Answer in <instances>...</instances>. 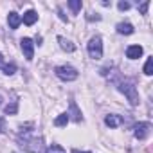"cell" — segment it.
I'll return each instance as SVG.
<instances>
[{
    "label": "cell",
    "mask_w": 153,
    "mask_h": 153,
    "mask_svg": "<svg viewBox=\"0 0 153 153\" xmlns=\"http://www.w3.org/2000/svg\"><path fill=\"white\" fill-rule=\"evenodd\" d=\"M4 65H6V63H4V56L0 54V68H4Z\"/></svg>",
    "instance_id": "25"
},
{
    "label": "cell",
    "mask_w": 153,
    "mask_h": 153,
    "mask_svg": "<svg viewBox=\"0 0 153 153\" xmlns=\"http://www.w3.org/2000/svg\"><path fill=\"white\" fill-rule=\"evenodd\" d=\"M72 153H79L78 149H72ZM83 153H90V151H83Z\"/></svg>",
    "instance_id": "26"
},
{
    "label": "cell",
    "mask_w": 153,
    "mask_h": 153,
    "mask_svg": "<svg viewBox=\"0 0 153 153\" xmlns=\"http://www.w3.org/2000/svg\"><path fill=\"white\" fill-rule=\"evenodd\" d=\"M144 74L146 76H151L153 74V58H148L146 63H144Z\"/></svg>",
    "instance_id": "18"
},
{
    "label": "cell",
    "mask_w": 153,
    "mask_h": 153,
    "mask_svg": "<svg viewBox=\"0 0 153 153\" xmlns=\"http://www.w3.org/2000/svg\"><path fill=\"white\" fill-rule=\"evenodd\" d=\"M36 20H38V13H36V11H33V9H29V11L22 16V22H24L25 25H33Z\"/></svg>",
    "instance_id": "11"
},
{
    "label": "cell",
    "mask_w": 153,
    "mask_h": 153,
    "mask_svg": "<svg viewBox=\"0 0 153 153\" xmlns=\"http://www.w3.org/2000/svg\"><path fill=\"white\" fill-rule=\"evenodd\" d=\"M126 56H128L130 59L140 58V56H142V47H140V45H130V47L126 49Z\"/></svg>",
    "instance_id": "8"
},
{
    "label": "cell",
    "mask_w": 153,
    "mask_h": 153,
    "mask_svg": "<svg viewBox=\"0 0 153 153\" xmlns=\"http://www.w3.org/2000/svg\"><path fill=\"white\" fill-rule=\"evenodd\" d=\"M68 7L72 9V13H79L83 4H81V0H68Z\"/></svg>",
    "instance_id": "15"
},
{
    "label": "cell",
    "mask_w": 153,
    "mask_h": 153,
    "mask_svg": "<svg viewBox=\"0 0 153 153\" xmlns=\"http://www.w3.org/2000/svg\"><path fill=\"white\" fill-rule=\"evenodd\" d=\"M20 47H22V52L27 59H33L34 58V43L31 38H22L20 40Z\"/></svg>",
    "instance_id": "6"
},
{
    "label": "cell",
    "mask_w": 153,
    "mask_h": 153,
    "mask_svg": "<svg viewBox=\"0 0 153 153\" xmlns=\"http://www.w3.org/2000/svg\"><path fill=\"white\" fill-rule=\"evenodd\" d=\"M58 15H59V18H61L63 22H68V18H67V16L63 15V11H61V9H58Z\"/></svg>",
    "instance_id": "23"
},
{
    "label": "cell",
    "mask_w": 153,
    "mask_h": 153,
    "mask_svg": "<svg viewBox=\"0 0 153 153\" xmlns=\"http://www.w3.org/2000/svg\"><path fill=\"white\" fill-rule=\"evenodd\" d=\"M18 144L29 151V153H45V148H43V140L42 137L34 135L33 130H20V135H18Z\"/></svg>",
    "instance_id": "1"
},
{
    "label": "cell",
    "mask_w": 153,
    "mask_h": 153,
    "mask_svg": "<svg viewBox=\"0 0 153 153\" xmlns=\"http://www.w3.org/2000/svg\"><path fill=\"white\" fill-rule=\"evenodd\" d=\"M0 106H2V97H0Z\"/></svg>",
    "instance_id": "27"
},
{
    "label": "cell",
    "mask_w": 153,
    "mask_h": 153,
    "mask_svg": "<svg viewBox=\"0 0 153 153\" xmlns=\"http://www.w3.org/2000/svg\"><path fill=\"white\" fill-rule=\"evenodd\" d=\"M56 76L61 79V81H74V79H78V70H76L74 67L70 65H59L54 68Z\"/></svg>",
    "instance_id": "3"
},
{
    "label": "cell",
    "mask_w": 153,
    "mask_h": 153,
    "mask_svg": "<svg viewBox=\"0 0 153 153\" xmlns=\"http://www.w3.org/2000/svg\"><path fill=\"white\" fill-rule=\"evenodd\" d=\"M0 131H6V123H4V119H0Z\"/></svg>",
    "instance_id": "24"
},
{
    "label": "cell",
    "mask_w": 153,
    "mask_h": 153,
    "mask_svg": "<svg viewBox=\"0 0 153 153\" xmlns=\"http://www.w3.org/2000/svg\"><path fill=\"white\" fill-rule=\"evenodd\" d=\"M87 20H88V22H92V20H101V16H99V15H88Z\"/></svg>",
    "instance_id": "22"
},
{
    "label": "cell",
    "mask_w": 153,
    "mask_h": 153,
    "mask_svg": "<svg viewBox=\"0 0 153 153\" xmlns=\"http://www.w3.org/2000/svg\"><path fill=\"white\" fill-rule=\"evenodd\" d=\"M18 112V101H13L11 105L6 106V115H15Z\"/></svg>",
    "instance_id": "17"
},
{
    "label": "cell",
    "mask_w": 153,
    "mask_h": 153,
    "mask_svg": "<svg viewBox=\"0 0 153 153\" xmlns=\"http://www.w3.org/2000/svg\"><path fill=\"white\" fill-rule=\"evenodd\" d=\"M117 88H119V92H123V94L128 97V101H130L131 106H137V105H139L137 87H135V83H133L131 79H121V81L117 83Z\"/></svg>",
    "instance_id": "2"
},
{
    "label": "cell",
    "mask_w": 153,
    "mask_h": 153,
    "mask_svg": "<svg viewBox=\"0 0 153 153\" xmlns=\"http://www.w3.org/2000/svg\"><path fill=\"white\" fill-rule=\"evenodd\" d=\"M117 33L119 34H131L133 33V25L128 24V22H121V24H117Z\"/></svg>",
    "instance_id": "12"
},
{
    "label": "cell",
    "mask_w": 153,
    "mask_h": 153,
    "mask_svg": "<svg viewBox=\"0 0 153 153\" xmlns=\"http://www.w3.org/2000/svg\"><path fill=\"white\" fill-rule=\"evenodd\" d=\"M7 24L11 29H18V25L22 24V16L18 13H9L7 15Z\"/></svg>",
    "instance_id": "10"
},
{
    "label": "cell",
    "mask_w": 153,
    "mask_h": 153,
    "mask_svg": "<svg viewBox=\"0 0 153 153\" xmlns=\"http://www.w3.org/2000/svg\"><path fill=\"white\" fill-rule=\"evenodd\" d=\"M45 153H67V151H65V148L59 146V144H51V146L45 149Z\"/></svg>",
    "instance_id": "16"
},
{
    "label": "cell",
    "mask_w": 153,
    "mask_h": 153,
    "mask_svg": "<svg viewBox=\"0 0 153 153\" xmlns=\"http://www.w3.org/2000/svg\"><path fill=\"white\" fill-rule=\"evenodd\" d=\"M4 74H7V76H11V74H15L16 72V65L15 63H9V65H4Z\"/></svg>",
    "instance_id": "19"
},
{
    "label": "cell",
    "mask_w": 153,
    "mask_h": 153,
    "mask_svg": "<svg viewBox=\"0 0 153 153\" xmlns=\"http://www.w3.org/2000/svg\"><path fill=\"white\" fill-rule=\"evenodd\" d=\"M68 115H72V119H74L76 123H79V121L83 119V117H81V112L78 110V105H76L74 101H70V114H68Z\"/></svg>",
    "instance_id": "13"
},
{
    "label": "cell",
    "mask_w": 153,
    "mask_h": 153,
    "mask_svg": "<svg viewBox=\"0 0 153 153\" xmlns=\"http://www.w3.org/2000/svg\"><path fill=\"white\" fill-rule=\"evenodd\" d=\"M117 7H119V11H128L130 9V2H119Z\"/></svg>",
    "instance_id": "20"
},
{
    "label": "cell",
    "mask_w": 153,
    "mask_h": 153,
    "mask_svg": "<svg viewBox=\"0 0 153 153\" xmlns=\"http://www.w3.org/2000/svg\"><path fill=\"white\" fill-rule=\"evenodd\" d=\"M123 121H124V119H123L121 115H117V114H108V115L105 117V124L110 126V128H117V126H121Z\"/></svg>",
    "instance_id": "7"
},
{
    "label": "cell",
    "mask_w": 153,
    "mask_h": 153,
    "mask_svg": "<svg viewBox=\"0 0 153 153\" xmlns=\"http://www.w3.org/2000/svg\"><path fill=\"white\" fill-rule=\"evenodd\" d=\"M149 131H151V124H149L148 121H140V123H137V124L133 126V135H135V139H139V140H144V139L149 135Z\"/></svg>",
    "instance_id": "5"
},
{
    "label": "cell",
    "mask_w": 153,
    "mask_h": 153,
    "mask_svg": "<svg viewBox=\"0 0 153 153\" xmlns=\"http://www.w3.org/2000/svg\"><path fill=\"white\" fill-rule=\"evenodd\" d=\"M148 7H149V2H144V4H140V7H139V9H140V13H142V15H146Z\"/></svg>",
    "instance_id": "21"
},
{
    "label": "cell",
    "mask_w": 153,
    "mask_h": 153,
    "mask_svg": "<svg viewBox=\"0 0 153 153\" xmlns=\"http://www.w3.org/2000/svg\"><path fill=\"white\" fill-rule=\"evenodd\" d=\"M58 43H59V47H61L63 51H67V52H74V51H76V45H74L70 40H67L65 36H58Z\"/></svg>",
    "instance_id": "9"
},
{
    "label": "cell",
    "mask_w": 153,
    "mask_h": 153,
    "mask_svg": "<svg viewBox=\"0 0 153 153\" xmlns=\"http://www.w3.org/2000/svg\"><path fill=\"white\" fill-rule=\"evenodd\" d=\"M68 114H59L56 119H54V126H58V128H61V126H67V123H68Z\"/></svg>",
    "instance_id": "14"
},
{
    "label": "cell",
    "mask_w": 153,
    "mask_h": 153,
    "mask_svg": "<svg viewBox=\"0 0 153 153\" xmlns=\"http://www.w3.org/2000/svg\"><path fill=\"white\" fill-rule=\"evenodd\" d=\"M87 49H88V54H90L92 59H101L103 58V40H101V36L90 38Z\"/></svg>",
    "instance_id": "4"
}]
</instances>
